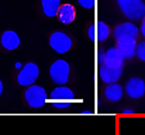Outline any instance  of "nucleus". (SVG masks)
<instances>
[{
  "label": "nucleus",
  "instance_id": "f257e3e1",
  "mask_svg": "<svg viewBox=\"0 0 145 135\" xmlns=\"http://www.w3.org/2000/svg\"><path fill=\"white\" fill-rule=\"evenodd\" d=\"M118 7L129 20L139 21L145 16V4L142 0H117Z\"/></svg>",
  "mask_w": 145,
  "mask_h": 135
},
{
  "label": "nucleus",
  "instance_id": "f03ea898",
  "mask_svg": "<svg viewBox=\"0 0 145 135\" xmlns=\"http://www.w3.org/2000/svg\"><path fill=\"white\" fill-rule=\"evenodd\" d=\"M51 104L57 109H65L72 105L74 100L73 91L65 86H59L53 89L50 94Z\"/></svg>",
  "mask_w": 145,
  "mask_h": 135
},
{
  "label": "nucleus",
  "instance_id": "7ed1b4c3",
  "mask_svg": "<svg viewBox=\"0 0 145 135\" xmlns=\"http://www.w3.org/2000/svg\"><path fill=\"white\" fill-rule=\"evenodd\" d=\"M49 75L51 81L54 84L64 86L69 79L70 66L65 60H56L50 66Z\"/></svg>",
  "mask_w": 145,
  "mask_h": 135
},
{
  "label": "nucleus",
  "instance_id": "20e7f679",
  "mask_svg": "<svg viewBox=\"0 0 145 135\" xmlns=\"http://www.w3.org/2000/svg\"><path fill=\"white\" fill-rule=\"evenodd\" d=\"M24 97L29 106L33 108H40L46 103L48 95L43 87L39 85H31L27 88Z\"/></svg>",
  "mask_w": 145,
  "mask_h": 135
},
{
  "label": "nucleus",
  "instance_id": "39448f33",
  "mask_svg": "<svg viewBox=\"0 0 145 135\" xmlns=\"http://www.w3.org/2000/svg\"><path fill=\"white\" fill-rule=\"evenodd\" d=\"M40 74V69L35 63L29 62L22 68L17 76L18 83L22 87L33 85Z\"/></svg>",
  "mask_w": 145,
  "mask_h": 135
},
{
  "label": "nucleus",
  "instance_id": "423d86ee",
  "mask_svg": "<svg viewBox=\"0 0 145 135\" xmlns=\"http://www.w3.org/2000/svg\"><path fill=\"white\" fill-rule=\"evenodd\" d=\"M49 45L51 49L58 54H64L72 48V40L66 33L56 31L50 36Z\"/></svg>",
  "mask_w": 145,
  "mask_h": 135
},
{
  "label": "nucleus",
  "instance_id": "0eeeda50",
  "mask_svg": "<svg viewBox=\"0 0 145 135\" xmlns=\"http://www.w3.org/2000/svg\"><path fill=\"white\" fill-rule=\"evenodd\" d=\"M137 41L131 36H122L116 39V48L124 59H131L136 56Z\"/></svg>",
  "mask_w": 145,
  "mask_h": 135
},
{
  "label": "nucleus",
  "instance_id": "6e6552de",
  "mask_svg": "<svg viewBox=\"0 0 145 135\" xmlns=\"http://www.w3.org/2000/svg\"><path fill=\"white\" fill-rule=\"evenodd\" d=\"M125 92L131 99H139L145 95V81L139 77H131L125 85Z\"/></svg>",
  "mask_w": 145,
  "mask_h": 135
},
{
  "label": "nucleus",
  "instance_id": "1a4fd4ad",
  "mask_svg": "<svg viewBox=\"0 0 145 135\" xmlns=\"http://www.w3.org/2000/svg\"><path fill=\"white\" fill-rule=\"evenodd\" d=\"M110 28L103 21H98L92 24L88 30V35L92 42H103L110 36Z\"/></svg>",
  "mask_w": 145,
  "mask_h": 135
},
{
  "label": "nucleus",
  "instance_id": "9d476101",
  "mask_svg": "<svg viewBox=\"0 0 145 135\" xmlns=\"http://www.w3.org/2000/svg\"><path fill=\"white\" fill-rule=\"evenodd\" d=\"M124 58L116 47H111L105 52V58L103 65L111 68H122Z\"/></svg>",
  "mask_w": 145,
  "mask_h": 135
},
{
  "label": "nucleus",
  "instance_id": "9b49d317",
  "mask_svg": "<svg viewBox=\"0 0 145 135\" xmlns=\"http://www.w3.org/2000/svg\"><path fill=\"white\" fill-rule=\"evenodd\" d=\"M122 72V68H111L102 64L99 68V77L105 84H114L119 80Z\"/></svg>",
  "mask_w": 145,
  "mask_h": 135
},
{
  "label": "nucleus",
  "instance_id": "f8f14e48",
  "mask_svg": "<svg viewBox=\"0 0 145 135\" xmlns=\"http://www.w3.org/2000/svg\"><path fill=\"white\" fill-rule=\"evenodd\" d=\"M0 42L2 46L5 50L13 51L18 48L21 41L18 33L12 30H8L2 34Z\"/></svg>",
  "mask_w": 145,
  "mask_h": 135
},
{
  "label": "nucleus",
  "instance_id": "ddd939ff",
  "mask_svg": "<svg viewBox=\"0 0 145 135\" xmlns=\"http://www.w3.org/2000/svg\"><path fill=\"white\" fill-rule=\"evenodd\" d=\"M139 34V28L132 22H123L117 26L114 30V36L116 39L122 36H131L137 39Z\"/></svg>",
  "mask_w": 145,
  "mask_h": 135
},
{
  "label": "nucleus",
  "instance_id": "4468645a",
  "mask_svg": "<svg viewBox=\"0 0 145 135\" xmlns=\"http://www.w3.org/2000/svg\"><path fill=\"white\" fill-rule=\"evenodd\" d=\"M58 19L61 23L69 25L72 23L76 18V10L71 4L66 3L61 5L56 15Z\"/></svg>",
  "mask_w": 145,
  "mask_h": 135
},
{
  "label": "nucleus",
  "instance_id": "2eb2a0df",
  "mask_svg": "<svg viewBox=\"0 0 145 135\" xmlns=\"http://www.w3.org/2000/svg\"><path fill=\"white\" fill-rule=\"evenodd\" d=\"M105 98L110 102H118L123 96V89L118 83L108 84L104 90Z\"/></svg>",
  "mask_w": 145,
  "mask_h": 135
},
{
  "label": "nucleus",
  "instance_id": "dca6fc26",
  "mask_svg": "<svg viewBox=\"0 0 145 135\" xmlns=\"http://www.w3.org/2000/svg\"><path fill=\"white\" fill-rule=\"evenodd\" d=\"M41 6L46 16L54 18L56 16L61 6V0H41Z\"/></svg>",
  "mask_w": 145,
  "mask_h": 135
},
{
  "label": "nucleus",
  "instance_id": "f3484780",
  "mask_svg": "<svg viewBox=\"0 0 145 135\" xmlns=\"http://www.w3.org/2000/svg\"><path fill=\"white\" fill-rule=\"evenodd\" d=\"M136 56L140 60L145 63V41L137 44Z\"/></svg>",
  "mask_w": 145,
  "mask_h": 135
},
{
  "label": "nucleus",
  "instance_id": "a211bd4d",
  "mask_svg": "<svg viewBox=\"0 0 145 135\" xmlns=\"http://www.w3.org/2000/svg\"><path fill=\"white\" fill-rule=\"evenodd\" d=\"M79 5L87 10L93 9L95 5V0H77Z\"/></svg>",
  "mask_w": 145,
  "mask_h": 135
},
{
  "label": "nucleus",
  "instance_id": "6ab92c4d",
  "mask_svg": "<svg viewBox=\"0 0 145 135\" xmlns=\"http://www.w3.org/2000/svg\"><path fill=\"white\" fill-rule=\"evenodd\" d=\"M104 58H105V52L103 51V50L100 49L97 52V62L99 64L103 63Z\"/></svg>",
  "mask_w": 145,
  "mask_h": 135
},
{
  "label": "nucleus",
  "instance_id": "aec40b11",
  "mask_svg": "<svg viewBox=\"0 0 145 135\" xmlns=\"http://www.w3.org/2000/svg\"><path fill=\"white\" fill-rule=\"evenodd\" d=\"M140 32L145 38V16L142 18V22L140 27Z\"/></svg>",
  "mask_w": 145,
  "mask_h": 135
},
{
  "label": "nucleus",
  "instance_id": "412c9836",
  "mask_svg": "<svg viewBox=\"0 0 145 135\" xmlns=\"http://www.w3.org/2000/svg\"><path fill=\"white\" fill-rule=\"evenodd\" d=\"M122 113L124 115H132L134 113V111H133L132 109H130V108H126L122 111Z\"/></svg>",
  "mask_w": 145,
  "mask_h": 135
},
{
  "label": "nucleus",
  "instance_id": "4be33fe9",
  "mask_svg": "<svg viewBox=\"0 0 145 135\" xmlns=\"http://www.w3.org/2000/svg\"><path fill=\"white\" fill-rule=\"evenodd\" d=\"M14 68H15L16 69H21L22 68V63H20V62H16L15 64H14Z\"/></svg>",
  "mask_w": 145,
  "mask_h": 135
},
{
  "label": "nucleus",
  "instance_id": "5701e85b",
  "mask_svg": "<svg viewBox=\"0 0 145 135\" xmlns=\"http://www.w3.org/2000/svg\"><path fill=\"white\" fill-rule=\"evenodd\" d=\"M3 89H4V86H3V83L1 80H0V97L2 95V92H3Z\"/></svg>",
  "mask_w": 145,
  "mask_h": 135
},
{
  "label": "nucleus",
  "instance_id": "b1692460",
  "mask_svg": "<svg viewBox=\"0 0 145 135\" xmlns=\"http://www.w3.org/2000/svg\"><path fill=\"white\" fill-rule=\"evenodd\" d=\"M82 114H84V115H89V114H92V112L88 110H86V111H83L82 112Z\"/></svg>",
  "mask_w": 145,
  "mask_h": 135
}]
</instances>
